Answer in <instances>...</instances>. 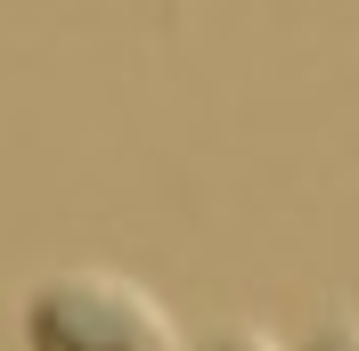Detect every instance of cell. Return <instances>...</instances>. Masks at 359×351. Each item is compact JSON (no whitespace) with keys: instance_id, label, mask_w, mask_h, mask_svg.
Returning <instances> with one entry per match:
<instances>
[{"instance_id":"cell-3","label":"cell","mask_w":359,"mask_h":351,"mask_svg":"<svg viewBox=\"0 0 359 351\" xmlns=\"http://www.w3.org/2000/svg\"><path fill=\"white\" fill-rule=\"evenodd\" d=\"M196 351H278V343H269L262 327H245V319H237V327H212V335H204Z\"/></svg>"},{"instance_id":"cell-2","label":"cell","mask_w":359,"mask_h":351,"mask_svg":"<svg viewBox=\"0 0 359 351\" xmlns=\"http://www.w3.org/2000/svg\"><path fill=\"white\" fill-rule=\"evenodd\" d=\"M302 351H359V319H351V310H343V319H318Z\"/></svg>"},{"instance_id":"cell-1","label":"cell","mask_w":359,"mask_h":351,"mask_svg":"<svg viewBox=\"0 0 359 351\" xmlns=\"http://www.w3.org/2000/svg\"><path fill=\"white\" fill-rule=\"evenodd\" d=\"M25 351H180L172 310L123 270H49L25 286Z\"/></svg>"}]
</instances>
